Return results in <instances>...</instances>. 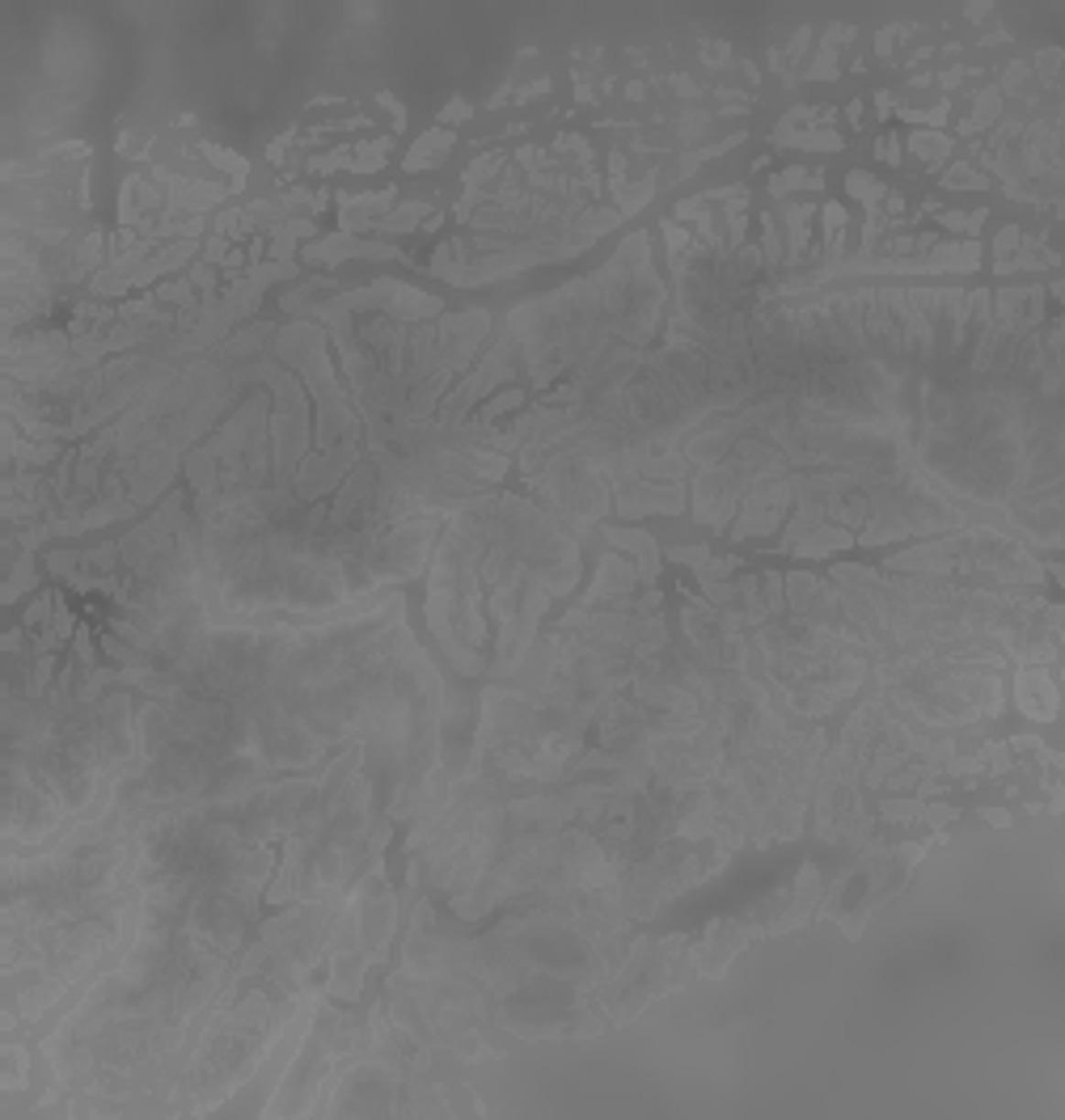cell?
I'll list each match as a JSON object with an SVG mask.
<instances>
[{
	"instance_id": "6da1fadb",
	"label": "cell",
	"mask_w": 1065,
	"mask_h": 1120,
	"mask_svg": "<svg viewBox=\"0 0 1065 1120\" xmlns=\"http://www.w3.org/2000/svg\"><path fill=\"white\" fill-rule=\"evenodd\" d=\"M580 580V541L520 495L486 491L436 538L428 626L457 672L516 677L549 601Z\"/></svg>"
},
{
	"instance_id": "7a4b0ae2",
	"label": "cell",
	"mask_w": 1065,
	"mask_h": 1120,
	"mask_svg": "<svg viewBox=\"0 0 1065 1120\" xmlns=\"http://www.w3.org/2000/svg\"><path fill=\"white\" fill-rule=\"evenodd\" d=\"M892 575H934V580H951V575H989L1002 583H1040L1044 567L1036 562L1032 549H1023L1015 538H1006L994 525H968L956 533H943L922 546L897 549L884 559Z\"/></svg>"
},
{
	"instance_id": "3957f363",
	"label": "cell",
	"mask_w": 1065,
	"mask_h": 1120,
	"mask_svg": "<svg viewBox=\"0 0 1065 1120\" xmlns=\"http://www.w3.org/2000/svg\"><path fill=\"white\" fill-rule=\"evenodd\" d=\"M795 504V483L791 473H782V478H766V483H753L744 491V504H740L736 512V525H732V538H761V533H769V528H778L782 517L791 512Z\"/></svg>"
},
{
	"instance_id": "277c9868",
	"label": "cell",
	"mask_w": 1065,
	"mask_h": 1120,
	"mask_svg": "<svg viewBox=\"0 0 1065 1120\" xmlns=\"http://www.w3.org/2000/svg\"><path fill=\"white\" fill-rule=\"evenodd\" d=\"M617 517H681L685 512V486L681 483H626L614 491Z\"/></svg>"
},
{
	"instance_id": "5b68a950",
	"label": "cell",
	"mask_w": 1065,
	"mask_h": 1120,
	"mask_svg": "<svg viewBox=\"0 0 1065 1120\" xmlns=\"http://www.w3.org/2000/svg\"><path fill=\"white\" fill-rule=\"evenodd\" d=\"M1015 693H1019V711L1049 723L1057 719V672L1040 669V664H1023L1015 677Z\"/></svg>"
},
{
	"instance_id": "8992f818",
	"label": "cell",
	"mask_w": 1065,
	"mask_h": 1120,
	"mask_svg": "<svg viewBox=\"0 0 1065 1120\" xmlns=\"http://www.w3.org/2000/svg\"><path fill=\"white\" fill-rule=\"evenodd\" d=\"M300 258L330 266V263H342V258H402V250L385 245V242H352V233H339V237H326V242L300 250Z\"/></svg>"
},
{
	"instance_id": "52a82bcc",
	"label": "cell",
	"mask_w": 1065,
	"mask_h": 1120,
	"mask_svg": "<svg viewBox=\"0 0 1065 1120\" xmlns=\"http://www.w3.org/2000/svg\"><path fill=\"white\" fill-rule=\"evenodd\" d=\"M604 538L614 541V546H622V549H630L638 559V583H656V575H659V546L656 541L643 533V528H604Z\"/></svg>"
},
{
	"instance_id": "ba28073f",
	"label": "cell",
	"mask_w": 1065,
	"mask_h": 1120,
	"mask_svg": "<svg viewBox=\"0 0 1065 1120\" xmlns=\"http://www.w3.org/2000/svg\"><path fill=\"white\" fill-rule=\"evenodd\" d=\"M30 1070H34V1057L30 1049H26L22 1040H5L0 1044V1091L5 1095H13V1091L30 1087Z\"/></svg>"
},
{
	"instance_id": "9c48e42d",
	"label": "cell",
	"mask_w": 1065,
	"mask_h": 1120,
	"mask_svg": "<svg viewBox=\"0 0 1065 1120\" xmlns=\"http://www.w3.org/2000/svg\"><path fill=\"white\" fill-rule=\"evenodd\" d=\"M452 144H457V136H452V132H440V127H436V132H428L423 140H415V148H410L407 161H402V165H407V174H418V169H431V165H440L444 157L452 153Z\"/></svg>"
},
{
	"instance_id": "30bf717a",
	"label": "cell",
	"mask_w": 1065,
	"mask_h": 1120,
	"mask_svg": "<svg viewBox=\"0 0 1065 1120\" xmlns=\"http://www.w3.org/2000/svg\"><path fill=\"white\" fill-rule=\"evenodd\" d=\"M782 216H787V258H782V263H803V250H808V220L816 216V208L812 203H791Z\"/></svg>"
},
{
	"instance_id": "8fae6325",
	"label": "cell",
	"mask_w": 1065,
	"mask_h": 1120,
	"mask_svg": "<svg viewBox=\"0 0 1065 1120\" xmlns=\"http://www.w3.org/2000/svg\"><path fill=\"white\" fill-rule=\"evenodd\" d=\"M428 212H431L428 203H423V199H415V203H402L397 212L381 216V220L373 224V229H376V233H407V229H418V220L428 216Z\"/></svg>"
},
{
	"instance_id": "7c38bea8",
	"label": "cell",
	"mask_w": 1065,
	"mask_h": 1120,
	"mask_svg": "<svg viewBox=\"0 0 1065 1120\" xmlns=\"http://www.w3.org/2000/svg\"><path fill=\"white\" fill-rule=\"evenodd\" d=\"M651 195H656V174H647L643 182H635V187H622L614 195L617 216H635L638 208H647V203H651Z\"/></svg>"
},
{
	"instance_id": "4fadbf2b",
	"label": "cell",
	"mask_w": 1065,
	"mask_h": 1120,
	"mask_svg": "<svg viewBox=\"0 0 1065 1120\" xmlns=\"http://www.w3.org/2000/svg\"><path fill=\"white\" fill-rule=\"evenodd\" d=\"M389 148H394L389 136H381V140H373V144H360V148H352V165H347V169H355V174H373V169L385 165V153H389Z\"/></svg>"
},
{
	"instance_id": "5bb4252c",
	"label": "cell",
	"mask_w": 1065,
	"mask_h": 1120,
	"mask_svg": "<svg viewBox=\"0 0 1065 1120\" xmlns=\"http://www.w3.org/2000/svg\"><path fill=\"white\" fill-rule=\"evenodd\" d=\"M507 165V153H486V157H478V161L465 169V190H483L486 182H491L499 169Z\"/></svg>"
},
{
	"instance_id": "9a60e30c",
	"label": "cell",
	"mask_w": 1065,
	"mask_h": 1120,
	"mask_svg": "<svg viewBox=\"0 0 1065 1120\" xmlns=\"http://www.w3.org/2000/svg\"><path fill=\"white\" fill-rule=\"evenodd\" d=\"M846 187L854 199H863L867 203V212H879V199L888 195V187H879L871 174H863V169H854V174H846Z\"/></svg>"
},
{
	"instance_id": "2e32d148",
	"label": "cell",
	"mask_w": 1065,
	"mask_h": 1120,
	"mask_svg": "<svg viewBox=\"0 0 1065 1120\" xmlns=\"http://www.w3.org/2000/svg\"><path fill=\"white\" fill-rule=\"evenodd\" d=\"M909 148L922 157V161L939 165L947 153H951V140H947V136H934V132H913L909 136Z\"/></svg>"
},
{
	"instance_id": "e0dca14e",
	"label": "cell",
	"mask_w": 1065,
	"mask_h": 1120,
	"mask_svg": "<svg viewBox=\"0 0 1065 1120\" xmlns=\"http://www.w3.org/2000/svg\"><path fill=\"white\" fill-rule=\"evenodd\" d=\"M939 224H943V229H951V233H968V237H977L981 224H985V208L968 212V216H964V212H943V216H939Z\"/></svg>"
},
{
	"instance_id": "ac0fdd59",
	"label": "cell",
	"mask_w": 1065,
	"mask_h": 1120,
	"mask_svg": "<svg viewBox=\"0 0 1065 1120\" xmlns=\"http://www.w3.org/2000/svg\"><path fill=\"white\" fill-rule=\"evenodd\" d=\"M922 812V799H879V816H888V821H918Z\"/></svg>"
},
{
	"instance_id": "d6986e66",
	"label": "cell",
	"mask_w": 1065,
	"mask_h": 1120,
	"mask_svg": "<svg viewBox=\"0 0 1065 1120\" xmlns=\"http://www.w3.org/2000/svg\"><path fill=\"white\" fill-rule=\"evenodd\" d=\"M803 182H808V169H803V165H791V169H782L778 178H769V195L787 199V195H791V187H803Z\"/></svg>"
},
{
	"instance_id": "ffe728a7",
	"label": "cell",
	"mask_w": 1065,
	"mask_h": 1120,
	"mask_svg": "<svg viewBox=\"0 0 1065 1120\" xmlns=\"http://www.w3.org/2000/svg\"><path fill=\"white\" fill-rule=\"evenodd\" d=\"M808 77H816V81L837 77V51H833V47H820V51H816L812 68H808Z\"/></svg>"
},
{
	"instance_id": "44dd1931",
	"label": "cell",
	"mask_w": 1065,
	"mask_h": 1120,
	"mask_svg": "<svg viewBox=\"0 0 1065 1120\" xmlns=\"http://www.w3.org/2000/svg\"><path fill=\"white\" fill-rule=\"evenodd\" d=\"M470 114H473V106H470V102H462V98H452V102H449V106H444V110H440V123H462V119H470Z\"/></svg>"
},
{
	"instance_id": "7402d4cb",
	"label": "cell",
	"mask_w": 1065,
	"mask_h": 1120,
	"mask_svg": "<svg viewBox=\"0 0 1065 1120\" xmlns=\"http://www.w3.org/2000/svg\"><path fill=\"white\" fill-rule=\"evenodd\" d=\"M905 119H909V123H930V127H939V123L947 119V106H934V110H905Z\"/></svg>"
},
{
	"instance_id": "603a6c76",
	"label": "cell",
	"mask_w": 1065,
	"mask_h": 1120,
	"mask_svg": "<svg viewBox=\"0 0 1065 1120\" xmlns=\"http://www.w3.org/2000/svg\"><path fill=\"white\" fill-rule=\"evenodd\" d=\"M879 153H884L888 165H897L901 161V140H897V136H884V140H879Z\"/></svg>"
},
{
	"instance_id": "cb8c5ba5",
	"label": "cell",
	"mask_w": 1065,
	"mask_h": 1120,
	"mask_svg": "<svg viewBox=\"0 0 1065 1120\" xmlns=\"http://www.w3.org/2000/svg\"><path fill=\"white\" fill-rule=\"evenodd\" d=\"M727 55H732V51H727L723 43H714V47H706V55H702V60H706V64H711V68H723V64H727Z\"/></svg>"
},
{
	"instance_id": "d4e9b609",
	"label": "cell",
	"mask_w": 1065,
	"mask_h": 1120,
	"mask_svg": "<svg viewBox=\"0 0 1065 1120\" xmlns=\"http://www.w3.org/2000/svg\"><path fill=\"white\" fill-rule=\"evenodd\" d=\"M981 816H985L989 824H998V829H1006V824H1011V816H1006V812H994V808H985Z\"/></svg>"
},
{
	"instance_id": "484cf974",
	"label": "cell",
	"mask_w": 1065,
	"mask_h": 1120,
	"mask_svg": "<svg viewBox=\"0 0 1065 1120\" xmlns=\"http://www.w3.org/2000/svg\"><path fill=\"white\" fill-rule=\"evenodd\" d=\"M846 114H850V123H858V119H863V102H850Z\"/></svg>"
}]
</instances>
